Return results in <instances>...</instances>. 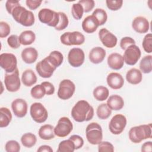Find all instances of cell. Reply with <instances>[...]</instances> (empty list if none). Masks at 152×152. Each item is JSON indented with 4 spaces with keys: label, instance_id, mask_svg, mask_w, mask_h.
I'll return each instance as SVG.
<instances>
[{
    "label": "cell",
    "instance_id": "31",
    "mask_svg": "<svg viewBox=\"0 0 152 152\" xmlns=\"http://www.w3.org/2000/svg\"><path fill=\"white\" fill-rule=\"evenodd\" d=\"M93 94L96 100L98 101H104L108 98L109 91L106 87L99 86L94 89Z\"/></svg>",
    "mask_w": 152,
    "mask_h": 152
},
{
    "label": "cell",
    "instance_id": "30",
    "mask_svg": "<svg viewBox=\"0 0 152 152\" xmlns=\"http://www.w3.org/2000/svg\"><path fill=\"white\" fill-rule=\"evenodd\" d=\"M36 39L35 33L31 30H25L19 36V40L21 45L27 46L32 44Z\"/></svg>",
    "mask_w": 152,
    "mask_h": 152
},
{
    "label": "cell",
    "instance_id": "40",
    "mask_svg": "<svg viewBox=\"0 0 152 152\" xmlns=\"http://www.w3.org/2000/svg\"><path fill=\"white\" fill-rule=\"evenodd\" d=\"M142 46L144 51L147 53L152 52V34L151 33L147 34L142 40Z\"/></svg>",
    "mask_w": 152,
    "mask_h": 152
},
{
    "label": "cell",
    "instance_id": "17",
    "mask_svg": "<svg viewBox=\"0 0 152 152\" xmlns=\"http://www.w3.org/2000/svg\"><path fill=\"white\" fill-rule=\"evenodd\" d=\"M11 108L15 116L23 118L27 113L28 106L25 100L23 99H16L12 101Z\"/></svg>",
    "mask_w": 152,
    "mask_h": 152
},
{
    "label": "cell",
    "instance_id": "24",
    "mask_svg": "<svg viewBox=\"0 0 152 152\" xmlns=\"http://www.w3.org/2000/svg\"><path fill=\"white\" fill-rule=\"evenodd\" d=\"M106 104L111 110H119L124 107V100L121 96L113 94L108 98Z\"/></svg>",
    "mask_w": 152,
    "mask_h": 152
},
{
    "label": "cell",
    "instance_id": "47",
    "mask_svg": "<svg viewBox=\"0 0 152 152\" xmlns=\"http://www.w3.org/2000/svg\"><path fill=\"white\" fill-rule=\"evenodd\" d=\"M131 45H135V41L131 37H124L120 41V47L122 50H125Z\"/></svg>",
    "mask_w": 152,
    "mask_h": 152
},
{
    "label": "cell",
    "instance_id": "43",
    "mask_svg": "<svg viewBox=\"0 0 152 152\" xmlns=\"http://www.w3.org/2000/svg\"><path fill=\"white\" fill-rule=\"evenodd\" d=\"M98 151L99 152H113L114 147L110 142L102 141L98 144Z\"/></svg>",
    "mask_w": 152,
    "mask_h": 152
},
{
    "label": "cell",
    "instance_id": "5",
    "mask_svg": "<svg viewBox=\"0 0 152 152\" xmlns=\"http://www.w3.org/2000/svg\"><path fill=\"white\" fill-rule=\"evenodd\" d=\"M39 21L50 27H56L59 23V13L49 8H42L38 13Z\"/></svg>",
    "mask_w": 152,
    "mask_h": 152
},
{
    "label": "cell",
    "instance_id": "49",
    "mask_svg": "<svg viewBox=\"0 0 152 152\" xmlns=\"http://www.w3.org/2000/svg\"><path fill=\"white\" fill-rule=\"evenodd\" d=\"M21 5L20 4L19 1H12V0H8L5 3V8L7 12L11 15V13L14 9L18 6Z\"/></svg>",
    "mask_w": 152,
    "mask_h": 152
},
{
    "label": "cell",
    "instance_id": "1",
    "mask_svg": "<svg viewBox=\"0 0 152 152\" xmlns=\"http://www.w3.org/2000/svg\"><path fill=\"white\" fill-rule=\"evenodd\" d=\"M71 116L77 122L90 121L94 116V109L84 100L78 101L71 109Z\"/></svg>",
    "mask_w": 152,
    "mask_h": 152
},
{
    "label": "cell",
    "instance_id": "20",
    "mask_svg": "<svg viewBox=\"0 0 152 152\" xmlns=\"http://www.w3.org/2000/svg\"><path fill=\"white\" fill-rule=\"evenodd\" d=\"M107 62L108 66L114 70L121 69L124 65V58L118 53H112L110 54L107 57Z\"/></svg>",
    "mask_w": 152,
    "mask_h": 152
},
{
    "label": "cell",
    "instance_id": "8",
    "mask_svg": "<svg viewBox=\"0 0 152 152\" xmlns=\"http://www.w3.org/2000/svg\"><path fill=\"white\" fill-rule=\"evenodd\" d=\"M72 129V122L68 117L63 116L58 120L57 125L54 127V133L57 137L63 138L68 136Z\"/></svg>",
    "mask_w": 152,
    "mask_h": 152
},
{
    "label": "cell",
    "instance_id": "38",
    "mask_svg": "<svg viewBox=\"0 0 152 152\" xmlns=\"http://www.w3.org/2000/svg\"><path fill=\"white\" fill-rule=\"evenodd\" d=\"M84 12L83 7L78 2L76 4H74L72 5L71 9V14L74 19L77 20H80L83 17Z\"/></svg>",
    "mask_w": 152,
    "mask_h": 152
},
{
    "label": "cell",
    "instance_id": "34",
    "mask_svg": "<svg viewBox=\"0 0 152 152\" xmlns=\"http://www.w3.org/2000/svg\"><path fill=\"white\" fill-rule=\"evenodd\" d=\"M112 113V110L106 103H102L98 106L96 110V114L100 119H107Z\"/></svg>",
    "mask_w": 152,
    "mask_h": 152
},
{
    "label": "cell",
    "instance_id": "28",
    "mask_svg": "<svg viewBox=\"0 0 152 152\" xmlns=\"http://www.w3.org/2000/svg\"><path fill=\"white\" fill-rule=\"evenodd\" d=\"M12 116L9 109L5 107L0 108V127L5 128L8 126Z\"/></svg>",
    "mask_w": 152,
    "mask_h": 152
},
{
    "label": "cell",
    "instance_id": "10",
    "mask_svg": "<svg viewBox=\"0 0 152 152\" xmlns=\"http://www.w3.org/2000/svg\"><path fill=\"white\" fill-rule=\"evenodd\" d=\"M75 84L70 80L64 79L62 80L58 90V96L62 100H68L70 99L75 93Z\"/></svg>",
    "mask_w": 152,
    "mask_h": 152
},
{
    "label": "cell",
    "instance_id": "37",
    "mask_svg": "<svg viewBox=\"0 0 152 152\" xmlns=\"http://www.w3.org/2000/svg\"><path fill=\"white\" fill-rule=\"evenodd\" d=\"M30 94L32 97L36 99H40L46 94L45 87L40 84L34 86L30 91Z\"/></svg>",
    "mask_w": 152,
    "mask_h": 152
},
{
    "label": "cell",
    "instance_id": "15",
    "mask_svg": "<svg viewBox=\"0 0 152 152\" xmlns=\"http://www.w3.org/2000/svg\"><path fill=\"white\" fill-rule=\"evenodd\" d=\"M85 59L84 51L78 48L71 49L68 55V61L70 65L74 68H78L83 65Z\"/></svg>",
    "mask_w": 152,
    "mask_h": 152
},
{
    "label": "cell",
    "instance_id": "32",
    "mask_svg": "<svg viewBox=\"0 0 152 152\" xmlns=\"http://www.w3.org/2000/svg\"><path fill=\"white\" fill-rule=\"evenodd\" d=\"M21 142L24 147L26 148H31L36 144L37 138L34 134L31 132L25 133L21 137Z\"/></svg>",
    "mask_w": 152,
    "mask_h": 152
},
{
    "label": "cell",
    "instance_id": "52",
    "mask_svg": "<svg viewBox=\"0 0 152 152\" xmlns=\"http://www.w3.org/2000/svg\"><path fill=\"white\" fill-rule=\"evenodd\" d=\"M152 151V142H145L141 147V151L143 152H151Z\"/></svg>",
    "mask_w": 152,
    "mask_h": 152
},
{
    "label": "cell",
    "instance_id": "39",
    "mask_svg": "<svg viewBox=\"0 0 152 152\" xmlns=\"http://www.w3.org/2000/svg\"><path fill=\"white\" fill-rule=\"evenodd\" d=\"M59 15V20L57 26L55 28L56 30L61 31L66 28L69 24V20L67 15L63 12H58Z\"/></svg>",
    "mask_w": 152,
    "mask_h": 152
},
{
    "label": "cell",
    "instance_id": "51",
    "mask_svg": "<svg viewBox=\"0 0 152 152\" xmlns=\"http://www.w3.org/2000/svg\"><path fill=\"white\" fill-rule=\"evenodd\" d=\"M42 2V1H36V0H27L26 1V5L28 7L30 10H35L38 7H40Z\"/></svg>",
    "mask_w": 152,
    "mask_h": 152
},
{
    "label": "cell",
    "instance_id": "11",
    "mask_svg": "<svg viewBox=\"0 0 152 152\" xmlns=\"http://www.w3.org/2000/svg\"><path fill=\"white\" fill-rule=\"evenodd\" d=\"M4 84L6 89L10 92H16L20 88L21 81L18 68L13 72L5 74Z\"/></svg>",
    "mask_w": 152,
    "mask_h": 152
},
{
    "label": "cell",
    "instance_id": "9",
    "mask_svg": "<svg viewBox=\"0 0 152 152\" xmlns=\"http://www.w3.org/2000/svg\"><path fill=\"white\" fill-rule=\"evenodd\" d=\"M0 66L6 73H11L17 68V59L11 53H3L0 55Z\"/></svg>",
    "mask_w": 152,
    "mask_h": 152
},
{
    "label": "cell",
    "instance_id": "3",
    "mask_svg": "<svg viewBox=\"0 0 152 152\" xmlns=\"http://www.w3.org/2000/svg\"><path fill=\"white\" fill-rule=\"evenodd\" d=\"M11 15L16 22L25 27H30L35 22V17L33 13L21 5L15 8Z\"/></svg>",
    "mask_w": 152,
    "mask_h": 152
},
{
    "label": "cell",
    "instance_id": "12",
    "mask_svg": "<svg viewBox=\"0 0 152 152\" xmlns=\"http://www.w3.org/2000/svg\"><path fill=\"white\" fill-rule=\"evenodd\" d=\"M126 122V118L124 115L116 114L112 117L109 122V131L114 135H119L124 131Z\"/></svg>",
    "mask_w": 152,
    "mask_h": 152
},
{
    "label": "cell",
    "instance_id": "33",
    "mask_svg": "<svg viewBox=\"0 0 152 152\" xmlns=\"http://www.w3.org/2000/svg\"><path fill=\"white\" fill-rule=\"evenodd\" d=\"M152 56L146 55L144 56L140 62V69L141 72L144 74H148L151 72L152 64H151Z\"/></svg>",
    "mask_w": 152,
    "mask_h": 152
},
{
    "label": "cell",
    "instance_id": "13",
    "mask_svg": "<svg viewBox=\"0 0 152 152\" xmlns=\"http://www.w3.org/2000/svg\"><path fill=\"white\" fill-rule=\"evenodd\" d=\"M141 55V50L136 45H131L125 50L122 56L124 62L128 65H134L140 59Z\"/></svg>",
    "mask_w": 152,
    "mask_h": 152
},
{
    "label": "cell",
    "instance_id": "41",
    "mask_svg": "<svg viewBox=\"0 0 152 152\" xmlns=\"http://www.w3.org/2000/svg\"><path fill=\"white\" fill-rule=\"evenodd\" d=\"M5 150L7 152H19L20 151V145L15 140H10L6 142Z\"/></svg>",
    "mask_w": 152,
    "mask_h": 152
},
{
    "label": "cell",
    "instance_id": "6",
    "mask_svg": "<svg viewBox=\"0 0 152 152\" xmlns=\"http://www.w3.org/2000/svg\"><path fill=\"white\" fill-rule=\"evenodd\" d=\"M61 42L66 46L81 45L85 42L84 36L78 31L65 32L60 37Z\"/></svg>",
    "mask_w": 152,
    "mask_h": 152
},
{
    "label": "cell",
    "instance_id": "35",
    "mask_svg": "<svg viewBox=\"0 0 152 152\" xmlns=\"http://www.w3.org/2000/svg\"><path fill=\"white\" fill-rule=\"evenodd\" d=\"M75 145L73 141L69 138L63 140L58 145V152H73L75 150Z\"/></svg>",
    "mask_w": 152,
    "mask_h": 152
},
{
    "label": "cell",
    "instance_id": "29",
    "mask_svg": "<svg viewBox=\"0 0 152 152\" xmlns=\"http://www.w3.org/2000/svg\"><path fill=\"white\" fill-rule=\"evenodd\" d=\"M49 62L56 68L59 66L63 62L64 56L62 53L58 50L52 51L46 57Z\"/></svg>",
    "mask_w": 152,
    "mask_h": 152
},
{
    "label": "cell",
    "instance_id": "4",
    "mask_svg": "<svg viewBox=\"0 0 152 152\" xmlns=\"http://www.w3.org/2000/svg\"><path fill=\"white\" fill-rule=\"evenodd\" d=\"M86 136L89 143L93 145H98L103 140V131L101 126L97 122L89 124L86 129Z\"/></svg>",
    "mask_w": 152,
    "mask_h": 152
},
{
    "label": "cell",
    "instance_id": "48",
    "mask_svg": "<svg viewBox=\"0 0 152 152\" xmlns=\"http://www.w3.org/2000/svg\"><path fill=\"white\" fill-rule=\"evenodd\" d=\"M69 138L73 141L75 150L81 148L84 145V140L78 135H72Z\"/></svg>",
    "mask_w": 152,
    "mask_h": 152
},
{
    "label": "cell",
    "instance_id": "36",
    "mask_svg": "<svg viewBox=\"0 0 152 152\" xmlns=\"http://www.w3.org/2000/svg\"><path fill=\"white\" fill-rule=\"evenodd\" d=\"M92 15L96 18L99 26L103 25L107 19V15L106 11L102 8H96L92 13Z\"/></svg>",
    "mask_w": 152,
    "mask_h": 152
},
{
    "label": "cell",
    "instance_id": "42",
    "mask_svg": "<svg viewBox=\"0 0 152 152\" xmlns=\"http://www.w3.org/2000/svg\"><path fill=\"white\" fill-rule=\"evenodd\" d=\"M107 7L111 11H117L119 10L123 4L122 0H107L106 1Z\"/></svg>",
    "mask_w": 152,
    "mask_h": 152
},
{
    "label": "cell",
    "instance_id": "19",
    "mask_svg": "<svg viewBox=\"0 0 152 152\" xmlns=\"http://www.w3.org/2000/svg\"><path fill=\"white\" fill-rule=\"evenodd\" d=\"M107 85L112 89L118 90L121 88L124 84V79L121 74L118 72H111L106 78Z\"/></svg>",
    "mask_w": 152,
    "mask_h": 152
},
{
    "label": "cell",
    "instance_id": "7",
    "mask_svg": "<svg viewBox=\"0 0 152 152\" xmlns=\"http://www.w3.org/2000/svg\"><path fill=\"white\" fill-rule=\"evenodd\" d=\"M30 113L33 120L39 124L45 122L48 117V110L40 102H35L31 104Z\"/></svg>",
    "mask_w": 152,
    "mask_h": 152
},
{
    "label": "cell",
    "instance_id": "18",
    "mask_svg": "<svg viewBox=\"0 0 152 152\" xmlns=\"http://www.w3.org/2000/svg\"><path fill=\"white\" fill-rule=\"evenodd\" d=\"M132 27L138 33H145L149 30L150 24L148 20L145 17L138 16L133 20Z\"/></svg>",
    "mask_w": 152,
    "mask_h": 152
},
{
    "label": "cell",
    "instance_id": "22",
    "mask_svg": "<svg viewBox=\"0 0 152 152\" xmlns=\"http://www.w3.org/2000/svg\"><path fill=\"white\" fill-rule=\"evenodd\" d=\"M99 26L96 18L92 15L86 17L82 22V28L87 33H93Z\"/></svg>",
    "mask_w": 152,
    "mask_h": 152
},
{
    "label": "cell",
    "instance_id": "16",
    "mask_svg": "<svg viewBox=\"0 0 152 152\" xmlns=\"http://www.w3.org/2000/svg\"><path fill=\"white\" fill-rule=\"evenodd\" d=\"M99 37L103 46L107 48L116 46L118 42L117 37L106 28H103L99 31Z\"/></svg>",
    "mask_w": 152,
    "mask_h": 152
},
{
    "label": "cell",
    "instance_id": "25",
    "mask_svg": "<svg viewBox=\"0 0 152 152\" xmlns=\"http://www.w3.org/2000/svg\"><path fill=\"white\" fill-rule=\"evenodd\" d=\"M126 81L131 84H138L141 82L142 79V72L140 69L137 68H131L126 72Z\"/></svg>",
    "mask_w": 152,
    "mask_h": 152
},
{
    "label": "cell",
    "instance_id": "45",
    "mask_svg": "<svg viewBox=\"0 0 152 152\" xmlns=\"http://www.w3.org/2000/svg\"><path fill=\"white\" fill-rule=\"evenodd\" d=\"M11 31L10 25L5 22L1 21L0 22V37L4 38L7 37Z\"/></svg>",
    "mask_w": 152,
    "mask_h": 152
},
{
    "label": "cell",
    "instance_id": "2",
    "mask_svg": "<svg viewBox=\"0 0 152 152\" xmlns=\"http://www.w3.org/2000/svg\"><path fill=\"white\" fill-rule=\"evenodd\" d=\"M151 124H144L132 127L128 132V137L133 143H140L142 141L151 138Z\"/></svg>",
    "mask_w": 152,
    "mask_h": 152
},
{
    "label": "cell",
    "instance_id": "44",
    "mask_svg": "<svg viewBox=\"0 0 152 152\" xmlns=\"http://www.w3.org/2000/svg\"><path fill=\"white\" fill-rule=\"evenodd\" d=\"M8 45L12 49H17L20 46L19 37L16 34H12L7 39Z\"/></svg>",
    "mask_w": 152,
    "mask_h": 152
},
{
    "label": "cell",
    "instance_id": "46",
    "mask_svg": "<svg viewBox=\"0 0 152 152\" xmlns=\"http://www.w3.org/2000/svg\"><path fill=\"white\" fill-rule=\"evenodd\" d=\"M78 3L83 6L84 12L86 13L91 11L95 5V2L93 0H80L78 1Z\"/></svg>",
    "mask_w": 152,
    "mask_h": 152
},
{
    "label": "cell",
    "instance_id": "23",
    "mask_svg": "<svg viewBox=\"0 0 152 152\" xmlns=\"http://www.w3.org/2000/svg\"><path fill=\"white\" fill-rule=\"evenodd\" d=\"M21 58L23 61L28 64L34 63L37 59L38 52L33 47H28L24 49L21 52Z\"/></svg>",
    "mask_w": 152,
    "mask_h": 152
},
{
    "label": "cell",
    "instance_id": "53",
    "mask_svg": "<svg viewBox=\"0 0 152 152\" xmlns=\"http://www.w3.org/2000/svg\"><path fill=\"white\" fill-rule=\"evenodd\" d=\"M37 152H53L52 148L48 145H42L37 150Z\"/></svg>",
    "mask_w": 152,
    "mask_h": 152
},
{
    "label": "cell",
    "instance_id": "26",
    "mask_svg": "<svg viewBox=\"0 0 152 152\" xmlns=\"http://www.w3.org/2000/svg\"><path fill=\"white\" fill-rule=\"evenodd\" d=\"M39 137L44 140H50L55 137L54 127L50 124H45L40 126L38 131Z\"/></svg>",
    "mask_w": 152,
    "mask_h": 152
},
{
    "label": "cell",
    "instance_id": "27",
    "mask_svg": "<svg viewBox=\"0 0 152 152\" xmlns=\"http://www.w3.org/2000/svg\"><path fill=\"white\" fill-rule=\"evenodd\" d=\"M37 76L31 69L25 70L21 75V81L26 87H31L37 82Z\"/></svg>",
    "mask_w": 152,
    "mask_h": 152
},
{
    "label": "cell",
    "instance_id": "14",
    "mask_svg": "<svg viewBox=\"0 0 152 152\" xmlns=\"http://www.w3.org/2000/svg\"><path fill=\"white\" fill-rule=\"evenodd\" d=\"M56 69L49 62L46 57L38 62L36 65V69L39 75L44 78L51 77Z\"/></svg>",
    "mask_w": 152,
    "mask_h": 152
},
{
    "label": "cell",
    "instance_id": "21",
    "mask_svg": "<svg viewBox=\"0 0 152 152\" xmlns=\"http://www.w3.org/2000/svg\"><path fill=\"white\" fill-rule=\"evenodd\" d=\"M106 50L101 47H94L90 51L88 58L90 62L94 64L101 63L105 58Z\"/></svg>",
    "mask_w": 152,
    "mask_h": 152
},
{
    "label": "cell",
    "instance_id": "50",
    "mask_svg": "<svg viewBox=\"0 0 152 152\" xmlns=\"http://www.w3.org/2000/svg\"><path fill=\"white\" fill-rule=\"evenodd\" d=\"M41 84L45 87L46 95H52L55 93L54 86L49 81H43Z\"/></svg>",
    "mask_w": 152,
    "mask_h": 152
}]
</instances>
